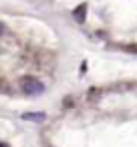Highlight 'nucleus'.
I'll use <instances>...</instances> for the list:
<instances>
[{
  "label": "nucleus",
  "instance_id": "f257e3e1",
  "mask_svg": "<svg viewBox=\"0 0 137 147\" xmlns=\"http://www.w3.org/2000/svg\"><path fill=\"white\" fill-rule=\"evenodd\" d=\"M20 89H22V93H24V95H30V97H34V95H40V93L45 91V85H43L40 81H36V79H30V77H26V79H22V83H20Z\"/></svg>",
  "mask_w": 137,
  "mask_h": 147
},
{
  "label": "nucleus",
  "instance_id": "f03ea898",
  "mask_svg": "<svg viewBox=\"0 0 137 147\" xmlns=\"http://www.w3.org/2000/svg\"><path fill=\"white\" fill-rule=\"evenodd\" d=\"M24 119H30V121H43L45 115H43V113H26Z\"/></svg>",
  "mask_w": 137,
  "mask_h": 147
},
{
  "label": "nucleus",
  "instance_id": "7ed1b4c3",
  "mask_svg": "<svg viewBox=\"0 0 137 147\" xmlns=\"http://www.w3.org/2000/svg\"><path fill=\"white\" fill-rule=\"evenodd\" d=\"M2 32H4V26H2V24H0V34H2Z\"/></svg>",
  "mask_w": 137,
  "mask_h": 147
},
{
  "label": "nucleus",
  "instance_id": "20e7f679",
  "mask_svg": "<svg viewBox=\"0 0 137 147\" xmlns=\"http://www.w3.org/2000/svg\"><path fill=\"white\" fill-rule=\"evenodd\" d=\"M0 147H8V145H4V143H0Z\"/></svg>",
  "mask_w": 137,
  "mask_h": 147
}]
</instances>
